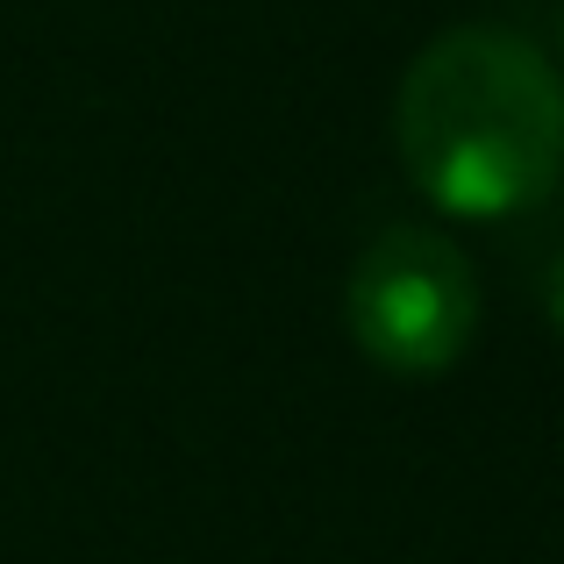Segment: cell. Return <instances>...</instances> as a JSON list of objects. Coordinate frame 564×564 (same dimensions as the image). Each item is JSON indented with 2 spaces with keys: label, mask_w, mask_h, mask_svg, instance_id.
<instances>
[{
  "label": "cell",
  "mask_w": 564,
  "mask_h": 564,
  "mask_svg": "<svg viewBox=\"0 0 564 564\" xmlns=\"http://www.w3.org/2000/svg\"><path fill=\"white\" fill-rule=\"evenodd\" d=\"M479 272L429 221H393L358 250L344 279V322L379 372L436 379L479 344Z\"/></svg>",
  "instance_id": "7a4b0ae2"
},
{
  "label": "cell",
  "mask_w": 564,
  "mask_h": 564,
  "mask_svg": "<svg viewBox=\"0 0 564 564\" xmlns=\"http://www.w3.org/2000/svg\"><path fill=\"white\" fill-rule=\"evenodd\" d=\"M543 307H551V329L564 336V250H557V264H551V279H543Z\"/></svg>",
  "instance_id": "3957f363"
},
{
  "label": "cell",
  "mask_w": 564,
  "mask_h": 564,
  "mask_svg": "<svg viewBox=\"0 0 564 564\" xmlns=\"http://www.w3.org/2000/svg\"><path fill=\"white\" fill-rule=\"evenodd\" d=\"M393 151L429 207L500 221L536 207L564 172V79L529 36L494 22L422 43L393 94Z\"/></svg>",
  "instance_id": "6da1fadb"
}]
</instances>
